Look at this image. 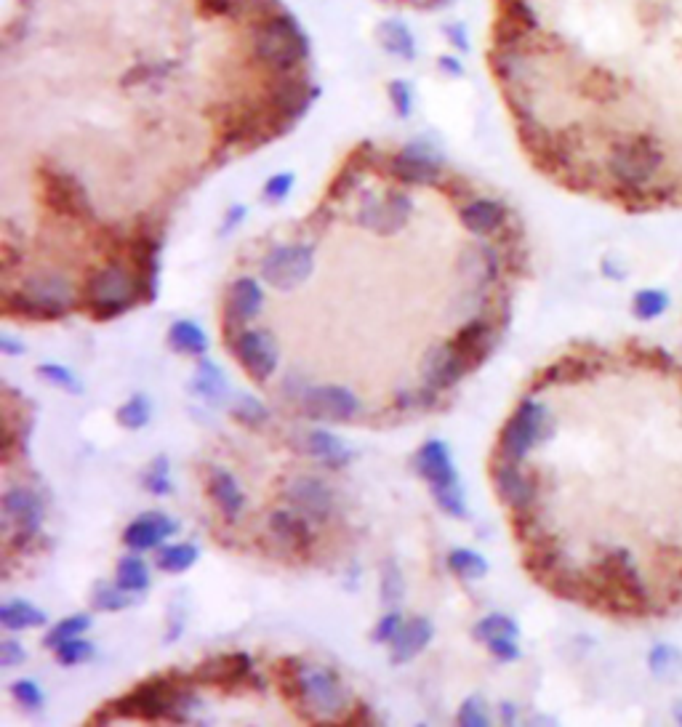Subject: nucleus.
Here are the masks:
<instances>
[{"instance_id":"obj_7","label":"nucleus","mask_w":682,"mask_h":727,"mask_svg":"<svg viewBox=\"0 0 682 727\" xmlns=\"http://www.w3.org/2000/svg\"><path fill=\"white\" fill-rule=\"evenodd\" d=\"M547 419L549 408L539 397H525L523 403L517 405V411L512 413V419L504 424L499 437V453L501 459L517 461L523 464L536 445L541 443V437L547 432Z\"/></svg>"},{"instance_id":"obj_18","label":"nucleus","mask_w":682,"mask_h":727,"mask_svg":"<svg viewBox=\"0 0 682 727\" xmlns=\"http://www.w3.org/2000/svg\"><path fill=\"white\" fill-rule=\"evenodd\" d=\"M158 253L160 240L150 230H142L134 235L131 243V261H134V272L139 277L144 291V301H152L155 296V283H158Z\"/></svg>"},{"instance_id":"obj_15","label":"nucleus","mask_w":682,"mask_h":727,"mask_svg":"<svg viewBox=\"0 0 682 727\" xmlns=\"http://www.w3.org/2000/svg\"><path fill=\"white\" fill-rule=\"evenodd\" d=\"M286 501L294 512L304 514L307 520L326 522L331 512H334V493L318 477H299V480H294L286 490Z\"/></svg>"},{"instance_id":"obj_34","label":"nucleus","mask_w":682,"mask_h":727,"mask_svg":"<svg viewBox=\"0 0 682 727\" xmlns=\"http://www.w3.org/2000/svg\"><path fill=\"white\" fill-rule=\"evenodd\" d=\"M198 560V549L190 544H176V546H166L163 552L158 554V568L166 570V573H184V570H190Z\"/></svg>"},{"instance_id":"obj_43","label":"nucleus","mask_w":682,"mask_h":727,"mask_svg":"<svg viewBox=\"0 0 682 727\" xmlns=\"http://www.w3.org/2000/svg\"><path fill=\"white\" fill-rule=\"evenodd\" d=\"M488 722H491V714H488V706H485L480 698H469V701H464V706L459 709V725L485 727Z\"/></svg>"},{"instance_id":"obj_9","label":"nucleus","mask_w":682,"mask_h":727,"mask_svg":"<svg viewBox=\"0 0 682 727\" xmlns=\"http://www.w3.org/2000/svg\"><path fill=\"white\" fill-rule=\"evenodd\" d=\"M296 688V698L310 709L315 717L331 720L344 709L347 704V693L344 685L334 672L318 669V666L294 664V677H291Z\"/></svg>"},{"instance_id":"obj_42","label":"nucleus","mask_w":682,"mask_h":727,"mask_svg":"<svg viewBox=\"0 0 682 727\" xmlns=\"http://www.w3.org/2000/svg\"><path fill=\"white\" fill-rule=\"evenodd\" d=\"M381 597L387 602H397L403 597V576L397 562H387L384 573H381Z\"/></svg>"},{"instance_id":"obj_17","label":"nucleus","mask_w":682,"mask_h":727,"mask_svg":"<svg viewBox=\"0 0 682 727\" xmlns=\"http://www.w3.org/2000/svg\"><path fill=\"white\" fill-rule=\"evenodd\" d=\"M270 536L278 541L280 549H286L291 554H310L312 546H315V533L310 530L307 525V517L299 512H286V509H280V512H272L270 520Z\"/></svg>"},{"instance_id":"obj_6","label":"nucleus","mask_w":682,"mask_h":727,"mask_svg":"<svg viewBox=\"0 0 682 727\" xmlns=\"http://www.w3.org/2000/svg\"><path fill=\"white\" fill-rule=\"evenodd\" d=\"M83 299L96 320H112L128 312L136 301H144V291L136 272H128L123 264H107L88 277Z\"/></svg>"},{"instance_id":"obj_11","label":"nucleus","mask_w":682,"mask_h":727,"mask_svg":"<svg viewBox=\"0 0 682 727\" xmlns=\"http://www.w3.org/2000/svg\"><path fill=\"white\" fill-rule=\"evenodd\" d=\"M493 483L499 490V498L509 506V512H528L536 509L541 501V483L536 469L525 472L523 464L501 459L493 464Z\"/></svg>"},{"instance_id":"obj_45","label":"nucleus","mask_w":682,"mask_h":727,"mask_svg":"<svg viewBox=\"0 0 682 727\" xmlns=\"http://www.w3.org/2000/svg\"><path fill=\"white\" fill-rule=\"evenodd\" d=\"M11 693H14L16 701H19L22 706H27V709H38V706L43 704V690H40L32 680L14 682Z\"/></svg>"},{"instance_id":"obj_27","label":"nucleus","mask_w":682,"mask_h":727,"mask_svg":"<svg viewBox=\"0 0 682 727\" xmlns=\"http://www.w3.org/2000/svg\"><path fill=\"white\" fill-rule=\"evenodd\" d=\"M411 214H413L411 195H408V192H389L387 200H381L376 232H381V235H397V232L408 224Z\"/></svg>"},{"instance_id":"obj_12","label":"nucleus","mask_w":682,"mask_h":727,"mask_svg":"<svg viewBox=\"0 0 682 727\" xmlns=\"http://www.w3.org/2000/svg\"><path fill=\"white\" fill-rule=\"evenodd\" d=\"M296 403L310 419L315 421H349L357 413L360 403L347 387H299Z\"/></svg>"},{"instance_id":"obj_41","label":"nucleus","mask_w":682,"mask_h":727,"mask_svg":"<svg viewBox=\"0 0 682 727\" xmlns=\"http://www.w3.org/2000/svg\"><path fill=\"white\" fill-rule=\"evenodd\" d=\"M91 653H94V645H91L88 640H80V637H75V640H67L64 645L56 648L59 664H64V666L83 664L86 658H91Z\"/></svg>"},{"instance_id":"obj_47","label":"nucleus","mask_w":682,"mask_h":727,"mask_svg":"<svg viewBox=\"0 0 682 727\" xmlns=\"http://www.w3.org/2000/svg\"><path fill=\"white\" fill-rule=\"evenodd\" d=\"M485 645H488V650H491L496 658H501V661H515V658L520 656L515 637H499V640L485 642Z\"/></svg>"},{"instance_id":"obj_32","label":"nucleus","mask_w":682,"mask_h":727,"mask_svg":"<svg viewBox=\"0 0 682 727\" xmlns=\"http://www.w3.org/2000/svg\"><path fill=\"white\" fill-rule=\"evenodd\" d=\"M118 586L126 592H144L150 586V570L139 557H123L118 565Z\"/></svg>"},{"instance_id":"obj_14","label":"nucleus","mask_w":682,"mask_h":727,"mask_svg":"<svg viewBox=\"0 0 682 727\" xmlns=\"http://www.w3.org/2000/svg\"><path fill=\"white\" fill-rule=\"evenodd\" d=\"M40 520H43V509L35 493L27 488H11L3 496V530L6 536H16L19 544L30 541L40 530Z\"/></svg>"},{"instance_id":"obj_23","label":"nucleus","mask_w":682,"mask_h":727,"mask_svg":"<svg viewBox=\"0 0 682 727\" xmlns=\"http://www.w3.org/2000/svg\"><path fill=\"white\" fill-rule=\"evenodd\" d=\"M509 214L507 208L496 203V200H488V198H480V200H472L469 206H464L461 211V222L467 227L469 232H475V235H496L499 230H504V224H507Z\"/></svg>"},{"instance_id":"obj_4","label":"nucleus","mask_w":682,"mask_h":727,"mask_svg":"<svg viewBox=\"0 0 682 727\" xmlns=\"http://www.w3.org/2000/svg\"><path fill=\"white\" fill-rule=\"evenodd\" d=\"M192 704V696L182 685H176L171 677L168 680H147L128 696L112 701L110 709L104 706L102 712H96L91 720L99 722L102 717L107 720H142V722H160V720H187V709Z\"/></svg>"},{"instance_id":"obj_19","label":"nucleus","mask_w":682,"mask_h":727,"mask_svg":"<svg viewBox=\"0 0 682 727\" xmlns=\"http://www.w3.org/2000/svg\"><path fill=\"white\" fill-rule=\"evenodd\" d=\"M416 469H419V475L432 485V490L459 483L451 451H448V445L440 443V440H432V443H427L421 448L419 456H416Z\"/></svg>"},{"instance_id":"obj_31","label":"nucleus","mask_w":682,"mask_h":727,"mask_svg":"<svg viewBox=\"0 0 682 727\" xmlns=\"http://www.w3.org/2000/svg\"><path fill=\"white\" fill-rule=\"evenodd\" d=\"M195 392L208 403H222L227 392H230L222 368L214 363H200L198 373H195Z\"/></svg>"},{"instance_id":"obj_5","label":"nucleus","mask_w":682,"mask_h":727,"mask_svg":"<svg viewBox=\"0 0 682 727\" xmlns=\"http://www.w3.org/2000/svg\"><path fill=\"white\" fill-rule=\"evenodd\" d=\"M75 307V288L70 277L48 269L40 275H30L16 293L3 299L6 315L30 317V320H56Z\"/></svg>"},{"instance_id":"obj_33","label":"nucleus","mask_w":682,"mask_h":727,"mask_svg":"<svg viewBox=\"0 0 682 727\" xmlns=\"http://www.w3.org/2000/svg\"><path fill=\"white\" fill-rule=\"evenodd\" d=\"M448 568L461 578H483L488 573V562L483 560V554L472 549H453L448 554Z\"/></svg>"},{"instance_id":"obj_35","label":"nucleus","mask_w":682,"mask_h":727,"mask_svg":"<svg viewBox=\"0 0 682 727\" xmlns=\"http://www.w3.org/2000/svg\"><path fill=\"white\" fill-rule=\"evenodd\" d=\"M520 634L517 624L509 616H501V613H493V616H485L480 624L475 626V637L480 642H491L499 640V637H515Z\"/></svg>"},{"instance_id":"obj_26","label":"nucleus","mask_w":682,"mask_h":727,"mask_svg":"<svg viewBox=\"0 0 682 727\" xmlns=\"http://www.w3.org/2000/svg\"><path fill=\"white\" fill-rule=\"evenodd\" d=\"M432 632H435L432 621H427V618H411L408 624L400 626V632L392 640V661L395 664H405L413 656H419L421 650L429 645V640H432Z\"/></svg>"},{"instance_id":"obj_39","label":"nucleus","mask_w":682,"mask_h":727,"mask_svg":"<svg viewBox=\"0 0 682 727\" xmlns=\"http://www.w3.org/2000/svg\"><path fill=\"white\" fill-rule=\"evenodd\" d=\"M131 594L134 592H126L123 586H102L94 597V608L96 610H104V613H115V610H126L131 605Z\"/></svg>"},{"instance_id":"obj_21","label":"nucleus","mask_w":682,"mask_h":727,"mask_svg":"<svg viewBox=\"0 0 682 727\" xmlns=\"http://www.w3.org/2000/svg\"><path fill=\"white\" fill-rule=\"evenodd\" d=\"M176 530V522L171 517L160 512H150V514H142L139 520H134L131 525L126 528V541L134 552H147V549H155L160 546V541L166 536H171Z\"/></svg>"},{"instance_id":"obj_36","label":"nucleus","mask_w":682,"mask_h":727,"mask_svg":"<svg viewBox=\"0 0 682 727\" xmlns=\"http://www.w3.org/2000/svg\"><path fill=\"white\" fill-rule=\"evenodd\" d=\"M88 626H91V618L88 616H70V618H64V621H59V624L48 632L46 637V645L48 648H59V645H64L67 640H75V637H80L83 632H88Z\"/></svg>"},{"instance_id":"obj_8","label":"nucleus","mask_w":682,"mask_h":727,"mask_svg":"<svg viewBox=\"0 0 682 727\" xmlns=\"http://www.w3.org/2000/svg\"><path fill=\"white\" fill-rule=\"evenodd\" d=\"M38 182L40 200L51 214L62 216V219H91L94 216L86 184L72 171L59 166H40Z\"/></svg>"},{"instance_id":"obj_49","label":"nucleus","mask_w":682,"mask_h":727,"mask_svg":"<svg viewBox=\"0 0 682 727\" xmlns=\"http://www.w3.org/2000/svg\"><path fill=\"white\" fill-rule=\"evenodd\" d=\"M0 661L3 666H14L24 661V648L16 640H3L0 642Z\"/></svg>"},{"instance_id":"obj_22","label":"nucleus","mask_w":682,"mask_h":727,"mask_svg":"<svg viewBox=\"0 0 682 727\" xmlns=\"http://www.w3.org/2000/svg\"><path fill=\"white\" fill-rule=\"evenodd\" d=\"M453 349L464 357V363L469 365V371L477 368V365L483 363L488 352L493 347V328L483 320H475V323L464 325L456 336H453Z\"/></svg>"},{"instance_id":"obj_10","label":"nucleus","mask_w":682,"mask_h":727,"mask_svg":"<svg viewBox=\"0 0 682 727\" xmlns=\"http://www.w3.org/2000/svg\"><path fill=\"white\" fill-rule=\"evenodd\" d=\"M315 269V248L307 243L280 245L262 261V277L278 291H291Z\"/></svg>"},{"instance_id":"obj_29","label":"nucleus","mask_w":682,"mask_h":727,"mask_svg":"<svg viewBox=\"0 0 682 727\" xmlns=\"http://www.w3.org/2000/svg\"><path fill=\"white\" fill-rule=\"evenodd\" d=\"M0 621L11 632H24V629H35V626L46 624V613L30 605V602L16 600L0 608Z\"/></svg>"},{"instance_id":"obj_50","label":"nucleus","mask_w":682,"mask_h":727,"mask_svg":"<svg viewBox=\"0 0 682 727\" xmlns=\"http://www.w3.org/2000/svg\"><path fill=\"white\" fill-rule=\"evenodd\" d=\"M379 3L392 8H408V11H427V8L440 6L443 0H379Z\"/></svg>"},{"instance_id":"obj_37","label":"nucleus","mask_w":682,"mask_h":727,"mask_svg":"<svg viewBox=\"0 0 682 727\" xmlns=\"http://www.w3.org/2000/svg\"><path fill=\"white\" fill-rule=\"evenodd\" d=\"M150 416H152L150 400H147V397H142V395L131 397L126 405H120V411H118L120 427H126V429L147 427Z\"/></svg>"},{"instance_id":"obj_16","label":"nucleus","mask_w":682,"mask_h":727,"mask_svg":"<svg viewBox=\"0 0 682 727\" xmlns=\"http://www.w3.org/2000/svg\"><path fill=\"white\" fill-rule=\"evenodd\" d=\"M251 669H254L251 658L246 653H235V656L208 658L190 674V680L198 685H208V688L235 690L251 677Z\"/></svg>"},{"instance_id":"obj_28","label":"nucleus","mask_w":682,"mask_h":727,"mask_svg":"<svg viewBox=\"0 0 682 727\" xmlns=\"http://www.w3.org/2000/svg\"><path fill=\"white\" fill-rule=\"evenodd\" d=\"M307 445H310L312 456H315L320 464H326V467H331V469L347 467L349 459H352V453H349L347 445L341 443L339 437L331 435V432H323V429L312 432L310 440H307Z\"/></svg>"},{"instance_id":"obj_2","label":"nucleus","mask_w":682,"mask_h":727,"mask_svg":"<svg viewBox=\"0 0 682 727\" xmlns=\"http://www.w3.org/2000/svg\"><path fill=\"white\" fill-rule=\"evenodd\" d=\"M485 62L523 152L629 214L682 208V0H488Z\"/></svg>"},{"instance_id":"obj_1","label":"nucleus","mask_w":682,"mask_h":727,"mask_svg":"<svg viewBox=\"0 0 682 727\" xmlns=\"http://www.w3.org/2000/svg\"><path fill=\"white\" fill-rule=\"evenodd\" d=\"M3 102L192 120L251 152L312 102L307 43L280 0H3Z\"/></svg>"},{"instance_id":"obj_48","label":"nucleus","mask_w":682,"mask_h":727,"mask_svg":"<svg viewBox=\"0 0 682 727\" xmlns=\"http://www.w3.org/2000/svg\"><path fill=\"white\" fill-rule=\"evenodd\" d=\"M400 616L397 613H389V616H384L379 621V626H376V632H373V640L376 642H392L395 640V634L400 632Z\"/></svg>"},{"instance_id":"obj_51","label":"nucleus","mask_w":682,"mask_h":727,"mask_svg":"<svg viewBox=\"0 0 682 727\" xmlns=\"http://www.w3.org/2000/svg\"><path fill=\"white\" fill-rule=\"evenodd\" d=\"M288 187H291V176H278V179H272L267 184V195L270 198H286Z\"/></svg>"},{"instance_id":"obj_44","label":"nucleus","mask_w":682,"mask_h":727,"mask_svg":"<svg viewBox=\"0 0 682 727\" xmlns=\"http://www.w3.org/2000/svg\"><path fill=\"white\" fill-rule=\"evenodd\" d=\"M38 373L43 376V379H48L51 384H56V387H62V389H70V392H80L78 387V379L72 376L67 368H62V365H56V363H46V365H40Z\"/></svg>"},{"instance_id":"obj_3","label":"nucleus","mask_w":682,"mask_h":727,"mask_svg":"<svg viewBox=\"0 0 682 727\" xmlns=\"http://www.w3.org/2000/svg\"><path fill=\"white\" fill-rule=\"evenodd\" d=\"M579 435L573 517L525 546L541 586L616 621L682 613V363L624 341L547 365Z\"/></svg>"},{"instance_id":"obj_20","label":"nucleus","mask_w":682,"mask_h":727,"mask_svg":"<svg viewBox=\"0 0 682 727\" xmlns=\"http://www.w3.org/2000/svg\"><path fill=\"white\" fill-rule=\"evenodd\" d=\"M467 371L469 365L464 363V357L453 349V344H445V347L435 349V352L427 357V365H424L427 384L429 387H435L437 392H440V389H451L453 384H459V379Z\"/></svg>"},{"instance_id":"obj_13","label":"nucleus","mask_w":682,"mask_h":727,"mask_svg":"<svg viewBox=\"0 0 682 727\" xmlns=\"http://www.w3.org/2000/svg\"><path fill=\"white\" fill-rule=\"evenodd\" d=\"M232 352L256 381H267L278 368V347L267 331H243L232 339Z\"/></svg>"},{"instance_id":"obj_46","label":"nucleus","mask_w":682,"mask_h":727,"mask_svg":"<svg viewBox=\"0 0 682 727\" xmlns=\"http://www.w3.org/2000/svg\"><path fill=\"white\" fill-rule=\"evenodd\" d=\"M147 488L152 490V493H158V496H163V493H168L171 490V480H168V461L166 459H158L155 464L150 467V472H147Z\"/></svg>"},{"instance_id":"obj_40","label":"nucleus","mask_w":682,"mask_h":727,"mask_svg":"<svg viewBox=\"0 0 682 727\" xmlns=\"http://www.w3.org/2000/svg\"><path fill=\"white\" fill-rule=\"evenodd\" d=\"M232 419L240 421V424H246V427H259L264 421L270 419V413L264 408L259 400L254 397H240L235 408H232Z\"/></svg>"},{"instance_id":"obj_38","label":"nucleus","mask_w":682,"mask_h":727,"mask_svg":"<svg viewBox=\"0 0 682 727\" xmlns=\"http://www.w3.org/2000/svg\"><path fill=\"white\" fill-rule=\"evenodd\" d=\"M435 501L437 506L448 512L451 517H467V501H464V490H461L459 483L453 485H445V488H435Z\"/></svg>"},{"instance_id":"obj_25","label":"nucleus","mask_w":682,"mask_h":727,"mask_svg":"<svg viewBox=\"0 0 682 727\" xmlns=\"http://www.w3.org/2000/svg\"><path fill=\"white\" fill-rule=\"evenodd\" d=\"M208 493L214 498L216 509L227 517V520H238L240 512L246 509V493L240 490V483L230 472L214 469L208 477Z\"/></svg>"},{"instance_id":"obj_24","label":"nucleus","mask_w":682,"mask_h":727,"mask_svg":"<svg viewBox=\"0 0 682 727\" xmlns=\"http://www.w3.org/2000/svg\"><path fill=\"white\" fill-rule=\"evenodd\" d=\"M264 307L262 285L251 280V277H240L238 283L230 288V299H227V317L230 323H248L254 320Z\"/></svg>"},{"instance_id":"obj_30","label":"nucleus","mask_w":682,"mask_h":727,"mask_svg":"<svg viewBox=\"0 0 682 727\" xmlns=\"http://www.w3.org/2000/svg\"><path fill=\"white\" fill-rule=\"evenodd\" d=\"M168 341H171V347L184 352V355H203L208 349V336L192 320H179V323H174V328L168 331Z\"/></svg>"}]
</instances>
